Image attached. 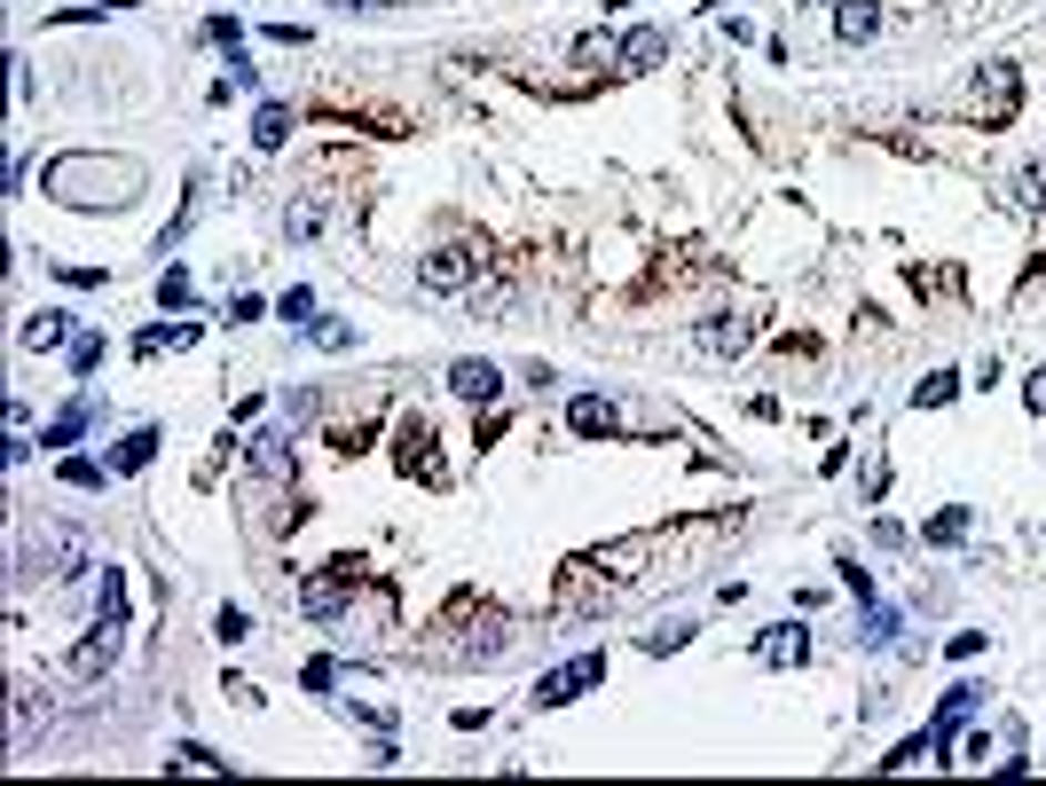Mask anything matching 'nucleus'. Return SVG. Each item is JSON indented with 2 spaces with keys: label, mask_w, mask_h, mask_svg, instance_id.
I'll list each match as a JSON object with an SVG mask.
<instances>
[{
  "label": "nucleus",
  "mask_w": 1046,
  "mask_h": 786,
  "mask_svg": "<svg viewBox=\"0 0 1046 786\" xmlns=\"http://www.w3.org/2000/svg\"><path fill=\"white\" fill-rule=\"evenodd\" d=\"M724 528H740V519H701V528H646V535L606 543V551H590V559H575V566H567L559 605H567V614H606V605H615V598H630L646 574H661L677 551H692V543H717ZM669 574H677V566H669Z\"/></svg>",
  "instance_id": "nucleus-1"
},
{
  "label": "nucleus",
  "mask_w": 1046,
  "mask_h": 786,
  "mask_svg": "<svg viewBox=\"0 0 1046 786\" xmlns=\"http://www.w3.org/2000/svg\"><path fill=\"white\" fill-rule=\"evenodd\" d=\"M48 197L55 205H134L142 197V165L134 157H95V150L48 157Z\"/></svg>",
  "instance_id": "nucleus-2"
},
{
  "label": "nucleus",
  "mask_w": 1046,
  "mask_h": 786,
  "mask_svg": "<svg viewBox=\"0 0 1046 786\" xmlns=\"http://www.w3.org/2000/svg\"><path fill=\"white\" fill-rule=\"evenodd\" d=\"M79 566H95V551H87L79 528H63V519H48V528H24L17 535V582H71Z\"/></svg>",
  "instance_id": "nucleus-3"
},
{
  "label": "nucleus",
  "mask_w": 1046,
  "mask_h": 786,
  "mask_svg": "<svg viewBox=\"0 0 1046 786\" xmlns=\"http://www.w3.org/2000/svg\"><path fill=\"white\" fill-rule=\"evenodd\" d=\"M480 244H433L425 259H417V284L425 292H465V284H480Z\"/></svg>",
  "instance_id": "nucleus-4"
},
{
  "label": "nucleus",
  "mask_w": 1046,
  "mask_h": 786,
  "mask_svg": "<svg viewBox=\"0 0 1046 786\" xmlns=\"http://www.w3.org/2000/svg\"><path fill=\"white\" fill-rule=\"evenodd\" d=\"M590 684H606V653H582V661H567V668H544L528 701H536V708H567V701H582Z\"/></svg>",
  "instance_id": "nucleus-5"
},
{
  "label": "nucleus",
  "mask_w": 1046,
  "mask_h": 786,
  "mask_svg": "<svg viewBox=\"0 0 1046 786\" xmlns=\"http://www.w3.org/2000/svg\"><path fill=\"white\" fill-rule=\"evenodd\" d=\"M346 605H355V559H331V574L299 582V614L307 622H338Z\"/></svg>",
  "instance_id": "nucleus-6"
},
{
  "label": "nucleus",
  "mask_w": 1046,
  "mask_h": 786,
  "mask_svg": "<svg viewBox=\"0 0 1046 786\" xmlns=\"http://www.w3.org/2000/svg\"><path fill=\"white\" fill-rule=\"evenodd\" d=\"M119 645H126V622H103V614H95V630H87V637L71 645V661H63V668H71L79 684H95V676H111Z\"/></svg>",
  "instance_id": "nucleus-7"
},
{
  "label": "nucleus",
  "mask_w": 1046,
  "mask_h": 786,
  "mask_svg": "<svg viewBox=\"0 0 1046 786\" xmlns=\"http://www.w3.org/2000/svg\"><path fill=\"white\" fill-rule=\"evenodd\" d=\"M48 716H55L48 692H40V684H17V692H9V747H17V755H32V739L48 732Z\"/></svg>",
  "instance_id": "nucleus-8"
},
{
  "label": "nucleus",
  "mask_w": 1046,
  "mask_h": 786,
  "mask_svg": "<svg viewBox=\"0 0 1046 786\" xmlns=\"http://www.w3.org/2000/svg\"><path fill=\"white\" fill-rule=\"evenodd\" d=\"M1015 95H1023L1015 63H992V71L976 79V111H984V126H1007V119H1015Z\"/></svg>",
  "instance_id": "nucleus-9"
},
{
  "label": "nucleus",
  "mask_w": 1046,
  "mask_h": 786,
  "mask_svg": "<svg viewBox=\"0 0 1046 786\" xmlns=\"http://www.w3.org/2000/svg\"><path fill=\"white\" fill-rule=\"evenodd\" d=\"M244 457H252V472L284 480V472H292V425H260L252 441H244Z\"/></svg>",
  "instance_id": "nucleus-10"
},
{
  "label": "nucleus",
  "mask_w": 1046,
  "mask_h": 786,
  "mask_svg": "<svg viewBox=\"0 0 1046 786\" xmlns=\"http://www.w3.org/2000/svg\"><path fill=\"white\" fill-rule=\"evenodd\" d=\"M999 205H1007V213H1046V157H1030V165H1015V173H1007Z\"/></svg>",
  "instance_id": "nucleus-11"
},
{
  "label": "nucleus",
  "mask_w": 1046,
  "mask_h": 786,
  "mask_svg": "<svg viewBox=\"0 0 1046 786\" xmlns=\"http://www.w3.org/2000/svg\"><path fill=\"white\" fill-rule=\"evenodd\" d=\"M567 425L582 432V441H615V432H622V409L606 401V394H582V401L567 409Z\"/></svg>",
  "instance_id": "nucleus-12"
},
{
  "label": "nucleus",
  "mask_w": 1046,
  "mask_h": 786,
  "mask_svg": "<svg viewBox=\"0 0 1046 786\" xmlns=\"http://www.w3.org/2000/svg\"><path fill=\"white\" fill-rule=\"evenodd\" d=\"M748 338H755V315H717V323L692 330V346H701V355H740Z\"/></svg>",
  "instance_id": "nucleus-13"
},
{
  "label": "nucleus",
  "mask_w": 1046,
  "mask_h": 786,
  "mask_svg": "<svg viewBox=\"0 0 1046 786\" xmlns=\"http://www.w3.org/2000/svg\"><path fill=\"white\" fill-rule=\"evenodd\" d=\"M449 394H457V401H480V409H488V401L504 394V370H496V363H449Z\"/></svg>",
  "instance_id": "nucleus-14"
},
{
  "label": "nucleus",
  "mask_w": 1046,
  "mask_h": 786,
  "mask_svg": "<svg viewBox=\"0 0 1046 786\" xmlns=\"http://www.w3.org/2000/svg\"><path fill=\"white\" fill-rule=\"evenodd\" d=\"M976 701H984V684H952V692H944V701H936V724H928V739L944 747L952 732H961V724H968V708H976Z\"/></svg>",
  "instance_id": "nucleus-15"
},
{
  "label": "nucleus",
  "mask_w": 1046,
  "mask_h": 786,
  "mask_svg": "<svg viewBox=\"0 0 1046 786\" xmlns=\"http://www.w3.org/2000/svg\"><path fill=\"white\" fill-rule=\"evenodd\" d=\"M402 441H409V449H402V465H409L417 480L441 488V465H433V425H425V417H409V425H402Z\"/></svg>",
  "instance_id": "nucleus-16"
},
{
  "label": "nucleus",
  "mask_w": 1046,
  "mask_h": 786,
  "mask_svg": "<svg viewBox=\"0 0 1046 786\" xmlns=\"http://www.w3.org/2000/svg\"><path fill=\"white\" fill-rule=\"evenodd\" d=\"M834 32L857 48V40H874L882 32V0H842V9H834Z\"/></svg>",
  "instance_id": "nucleus-17"
},
{
  "label": "nucleus",
  "mask_w": 1046,
  "mask_h": 786,
  "mask_svg": "<svg viewBox=\"0 0 1046 786\" xmlns=\"http://www.w3.org/2000/svg\"><path fill=\"white\" fill-rule=\"evenodd\" d=\"M87 425H95V401H87V394H79V401H71V409H63L55 425H40V449H71V441H79V432H87Z\"/></svg>",
  "instance_id": "nucleus-18"
},
{
  "label": "nucleus",
  "mask_w": 1046,
  "mask_h": 786,
  "mask_svg": "<svg viewBox=\"0 0 1046 786\" xmlns=\"http://www.w3.org/2000/svg\"><path fill=\"white\" fill-rule=\"evenodd\" d=\"M292 103H260V119H252V150H284L292 142Z\"/></svg>",
  "instance_id": "nucleus-19"
},
{
  "label": "nucleus",
  "mask_w": 1046,
  "mask_h": 786,
  "mask_svg": "<svg viewBox=\"0 0 1046 786\" xmlns=\"http://www.w3.org/2000/svg\"><path fill=\"white\" fill-rule=\"evenodd\" d=\"M158 441H165V432H158V425H134V432H126V441L111 449V472H142V465L158 457Z\"/></svg>",
  "instance_id": "nucleus-20"
},
{
  "label": "nucleus",
  "mask_w": 1046,
  "mask_h": 786,
  "mask_svg": "<svg viewBox=\"0 0 1046 786\" xmlns=\"http://www.w3.org/2000/svg\"><path fill=\"white\" fill-rule=\"evenodd\" d=\"M968 519H976L968 503H944V511L928 519V528H921V543H936V551H952V543H968Z\"/></svg>",
  "instance_id": "nucleus-21"
},
{
  "label": "nucleus",
  "mask_w": 1046,
  "mask_h": 786,
  "mask_svg": "<svg viewBox=\"0 0 1046 786\" xmlns=\"http://www.w3.org/2000/svg\"><path fill=\"white\" fill-rule=\"evenodd\" d=\"M63 338H71V315H63V307L24 315V346H32V355H48V346H63Z\"/></svg>",
  "instance_id": "nucleus-22"
},
{
  "label": "nucleus",
  "mask_w": 1046,
  "mask_h": 786,
  "mask_svg": "<svg viewBox=\"0 0 1046 786\" xmlns=\"http://www.w3.org/2000/svg\"><path fill=\"white\" fill-rule=\"evenodd\" d=\"M615 55H622V71H646V63H661V55H669V32H661V24H646V32H630Z\"/></svg>",
  "instance_id": "nucleus-23"
},
{
  "label": "nucleus",
  "mask_w": 1046,
  "mask_h": 786,
  "mask_svg": "<svg viewBox=\"0 0 1046 786\" xmlns=\"http://www.w3.org/2000/svg\"><path fill=\"white\" fill-rule=\"evenodd\" d=\"M811 653V637L788 622V630H771V637H755V661H771V668H788V661H803Z\"/></svg>",
  "instance_id": "nucleus-24"
},
{
  "label": "nucleus",
  "mask_w": 1046,
  "mask_h": 786,
  "mask_svg": "<svg viewBox=\"0 0 1046 786\" xmlns=\"http://www.w3.org/2000/svg\"><path fill=\"white\" fill-rule=\"evenodd\" d=\"M897 630H905V622L890 614V605H865V622H857V645H865V653H890V645H897Z\"/></svg>",
  "instance_id": "nucleus-25"
},
{
  "label": "nucleus",
  "mask_w": 1046,
  "mask_h": 786,
  "mask_svg": "<svg viewBox=\"0 0 1046 786\" xmlns=\"http://www.w3.org/2000/svg\"><path fill=\"white\" fill-rule=\"evenodd\" d=\"M190 338H197L190 323H150V330L134 338V355H142V363H158V355H165V346H190Z\"/></svg>",
  "instance_id": "nucleus-26"
},
{
  "label": "nucleus",
  "mask_w": 1046,
  "mask_h": 786,
  "mask_svg": "<svg viewBox=\"0 0 1046 786\" xmlns=\"http://www.w3.org/2000/svg\"><path fill=\"white\" fill-rule=\"evenodd\" d=\"M103 480H111V465H95V457H63V488H79V496H103Z\"/></svg>",
  "instance_id": "nucleus-27"
},
{
  "label": "nucleus",
  "mask_w": 1046,
  "mask_h": 786,
  "mask_svg": "<svg viewBox=\"0 0 1046 786\" xmlns=\"http://www.w3.org/2000/svg\"><path fill=\"white\" fill-rule=\"evenodd\" d=\"M95 614L103 622H126V574L119 566H103V582H95Z\"/></svg>",
  "instance_id": "nucleus-28"
},
{
  "label": "nucleus",
  "mask_w": 1046,
  "mask_h": 786,
  "mask_svg": "<svg viewBox=\"0 0 1046 786\" xmlns=\"http://www.w3.org/2000/svg\"><path fill=\"white\" fill-rule=\"evenodd\" d=\"M952 394H961V370H928V378L913 386V409H944Z\"/></svg>",
  "instance_id": "nucleus-29"
},
{
  "label": "nucleus",
  "mask_w": 1046,
  "mask_h": 786,
  "mask_svg": "<svg viewBox=\"0 0 1046 786\" xmlns=\"http://www.w3.org/2000/svg\"><path fill=\"white\" fill-rule=\"evenodd\" d=\"M103 370V330H79L71 338V378H95Z\"/></svg>",
  "instance_id": "nucleus-30"
},
{
  "label": "nucleus",
  "mask_w": 1046,
  "mask_h": 786,
  "mask_svg": "<svg viewBox=\"0 0 1046 786\" xmlns=\"http://www.w3.org/2000/svg\"><path fill=\"white\" fill-rule=\"evenodd\" d=\"M165 763H173V770H229V755H213V747H197V739H182Z\"/></svg>",
  "instance_id": "nucleus-31"
},
{
  "label": "nucleus",
  "mask_w": 1046,
  "mask_h": 786,
  "mask_svg": "<svg viewBox=\"0 0 1046 786\" xmlns=\"http://www.w3.org/2000/svg\"><path fill=\"white\" fill-rule=\"evenodd\" d=\"M190 299H197L190 268H165V276H158V307H190Z\"/></svg>",
  "instance_id": "nucleus-32"
},
{
  "label": "nucleus",
  "mask_w": 1046,
  "mask_h": 786,
  "mask_svg": "<svg viewBox=\"0 0 1046 786\" xmlns=\"http://www.w3.org/2000/svg\"><path fill=\"white\" fill-rule=\"evenodd\" d=\"M315 228H323V205H307V197H299V205L284 213V236H292V244H307Z\"/></svg>",
  "instance_id": "nucleus-33"
},
{
  "label": "nucleus",
  "mask_w": 1046,
  "mask_h": 786,
  "mask_svg": "<svg viewBox=\"0 0 1046 786\" xmlns=\"http://www.w3.org/2000/svg\"><path fill=\"white\" fill-rule=\"evenodd\" d=\"M276 315H284V323H292V330H307V323H315V292H307V284H292V292H284V307H276Z\"/></svg>",
  "instance_id": "nucleus-34"
},
{
  "label": "nucleus",
  "mask_w": 1046,
  "mask_h": 786,
  "mask_svg": "<svg viewBox=\"0 0 1046 786\" xmlns=\"http://www.w3.org/2000/svg\"><path fill=\"white\" fill-rule=\"evenodd\" d=\"M692 645V622H661V630H646V653H684Z\"/></svg>",
  "instance_id": "nucleus-35"
},
{
  "label": "nucleus",
  "mask_w": 1046,
  "mask_h": 786,
  "mask_svg": "<svg viewBox=\"0 0 1046 786\" xmlns=\"http://www.w3.org/2000/svg\"><path fill=\"white\" fill-rule=\"evenodd\" d=\"M221 86H236V95H260V63H252V55L236 48V55H229V79H221Z\"/></svg>",
  "instance_id": "nucleus-36"
},
{
  "label": "nucleus",
  "mask_w": 1046,
  "mask_h": 786,
  "mask_svg": "<svg viewBox=\"0 0 1046 786\" xmlns=\"http://www.w3.org/2000/svg\"><path fill=\"white\" fill-rule=\"evenodd\" d=\"M307 338L323 346V355H346V346H355V330H346V323H307Z\"/></svg>",
  "instance_id": "nucleus-37"
},
{
  "label": "nucleus",
  "mask_w": 1046,
  "mask_h": 786,
  "mask_svg": "<svg viewBox=\"0 0 1046 786\" xmlns=\"http://www.w3.org/2000/svg\"><path fill=\"white\" fill-rule=\"evenodd\" d=\"M213 637H221V645H244V637H252V622L236 614V605H221V614H213Z\"/></svg>",
  "instance_id": "nucleus-38"
},
{
  "label": "nucleus",
  "mask_w": 1046,
  "mask_h": 786,
  "mask_svg": "<svg viewBox=\"0 0 1046 786\" xmlns=\"http://www.w3.org/2000/svg\"><path fill=\"white\" fill-rule=\"evenodd\" d=\"M921 755H936V739H928V732H921V739H905V747H897V755H882V770H913V763H921Z\"/></svg>",
  "instance_id": "nucleus-39"
},
{
  "label": "nucleus",
  "mask_w": 1046,
  "mask_h": 786,
  "mask_svg": "<svg viewBox=\"0 0 1046 786\" xmlns=\"http://www.w3.org/2000/svg\"><path fill=\"white\" fill-rule=\"evenodd\" d=\"M842 590H850V598H857V605H874V574H865V566H857V559H842Z\"/></svg>",
  "instance_id": "nucleus-40"
},
{
  "label": "nucleus",
  "mask_w": 1046,
  "mask_h": 786,
  "mask_svg": "<svg viewBox=\"0 0 1046 786\" xmlns=\"http://www.w3.org/2000/svg\"><path fill=\"white\" fill-rule=\"evenodd\" d=\"M205 40H213V48H229V55H236V48H244V24H236V17H213V24H205Z\"/></svg>",
  "instance_id": "nucleus-41"
},
{
  "label": "nucleus",
  "mask_w": 1046,
  "mask_h": 786,
  "mask_svg": "<svg viewBox=\"0 0 1046 786\" xmlns=\"http://www.w3.org/2000/svg\"><path fill=\"white\" fill-rule=\"evenodd\" d=\"M331 17H378V9H394V0H323Z\"/></svg>",
  "instance_id": "nucleus-42"
},
{
  "label": "nucleus",
  "mask_w": 1046,
  "mask_h": 786,
  "mask_svg": "<svg viewBox=\"0 0 1046 786\" xmlns=\"http://www.w3.org/2000/svg\"><path fill=\"white\" fill-rule=\"evenodd\" d=\"M944 653H952V661H976V653H984V630H961V637H952Z\"/></svg>",
  "instance_id": "nucleus-43"
},
{
  "label": "nucleus",
  "mask_w": 1046,
  "mask_h": 786,
  "mask_svg": "<svg viewBox=\"0 0 1046 786\" xmlns=\"http://www.w3.org/2000/svg\"><path fill=\"white\" fill-rule=\"evenodd\" d=\"M299 684H307V692H331V684H338V661H315V668H307Z\"/></svg>",
  "instance_id": "nucleus-44"
},
{
  "label": "nucleus",
  "mask_w": 1046,
  "mask_h": 786,
  "mask_svg": "<svg viewBox=\"0 0 1046 786\" xmlns=\"http://www.w3.org/2000/svg\"><path fill=\"white\" fill-rule=\"evenodd\" d=\"M1023 401H1030V409L1046 417V370H1030V386H1023Z\"/></svg>",
  "instance_id": "nucleus-45"
},
{
  "label": "nucleus",
  "mask_w": 1046,
  "mask_h": 786,
  "mask_svg": "<svg viewBox=\"0 0 1046 786\" xmlns=\"http://www.w3.org/2000/svg\"><path fill=\"white\" fill-rule=\"evenodd\" d=\"M795 9H819V0H795Z\"/></svg>",
  "instance_id": "nucleus-46"
}]
</instances>
